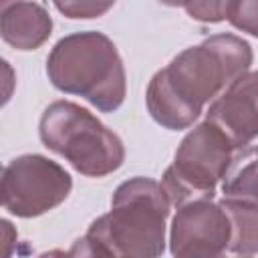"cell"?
<instances>
[{
  "mask_svg": "<svg viewBox=\"0 0 258 258\" xmlns=\"http://www.w3.org/2000/svg\"><path fill=\"white\" fill-rule=\"evenodd\" d=\"M252 46L244 38L232 32L212 34L151 77L145 93L149 115L169 131L191 127L206 103L252 71Z\"/></svg>",
  "mask_w": 258,
  "mask_h": 258,
  "instance_id": "obj_1",
  "label": "cell"
},
{
  "mask_svg": "<svg viewBox=\"0 0 258 258\" xmlns=\"http://www.w3.org/2000/svg\"><path fill=\"white\" fill-rule=\"evenodd\" d=\"M46 75L62 93L87 99L103 113L117 111L127 95V75L115 42L97 30L62 36L46 58Z\"/></svg>",
  "mask_w": 258,
  "mask_h": 258,
  "instance_id": "obj_2",
  "label": "cell"
},
{
  "mask_svg": "<svg viewBox=\"0 0 258 258\" xmlns=\"http://www.w3.org/2000/svg\"><path fill=\"white\" fill-rule=\"evenodd\" d=\"M169 208L159 181L137 175L115 189L111 212L97 218L87 234L101 240L117 258H161Z\"/></svg>",
  "mask_w": 258,
  "mask_h": 258,
  "instance_id": "obj_3",
  "label": "cell"
},
{
  "mask_svg": "<svg viewBox=\"0 0 258 258\" xmlns=\"http://www.w3.org/2000/svg\"><path fill=\"white\" fill-rule=\"evenodd\" d=\"M38 135L44 147L64 157L87 177H105L125 161L119 135L73 101L50 103L40 117Z\"/></svg>",
  "mask_w": 258,
  "mask_h": 258,
  "instance_id": "obj_4",
  "label": "cell"
},
{
  "mask_svg": "<svg viewBox=\"0 0 258 258\" xmlns=\"http://www.w3.org/2000/svg\"><path fill=\"white\" fill-rule=\"evenodd\" d=\"M236 149L208 121L196 125L179 143L173 163L161 177V189L173 208L214 200L216 187L230 171Z\"/></svg>",
  "mask_w": 258,
  "mask_h": 258,
  "instance_id": "obj_5",
  "label": "cell"
},
{
  "mask_svg": "<svg viewBox=\"0 0 258 258\" xmlns=\"http://www.w3.org/2000/svg\"><path fill=\"white\" fill-rule=\"evenodd\" d=\"M73 189L71 173L56 161L26 153L14 157L0 177V204L16 218H36L60 206Z\"/></svg>",
  "mask_w": 258,
  "mask_h": 258,
  "instance_id": "obj_6",
  "label": "cell"
},
{
  "mask_svg": "<svg viewBox=\"0 0 258 258\" xmlns=\"http://www.w3.org/2000/svg\"><path fill=\"white\" fill-rule=\"evenodd\" d=\"M230 222L220 204L212 200L177 208L169 228V252L173 258H226Z\"/></svg>",
  "mask_w": 258,
  "mask_h": 258,
  "instance_id": "obj_7",
  "label": "cell"
},
{
  "mask_svg": "<svg viewBox=\"0 0 258 258\" xmlns=\"http://www.w3.org/2000/svg\"><path fill=\"white\" fill-rule=\"evenodd\" d=\"M256 73L232 81L212 103L206 113V121L212 123L236 151L252 147L258 135V111H256Z\"/></svg>",
  "mask_w": 258,
  "mask_h": 258,
  "instance_id": "obj_8",
  "label": "cell"
},
{
  "mask_svg": "<svg viewBox=\"0 0 258 258\" xmlns=\"http://www.w3.org/2000/svg\"><path fill=\"white\" fill-rule=\"evenodd\" d=\"M52 32V18L38 2H10L0 14V36L18 50H36Z\"/></svg>",
  "mask_w": 258,
  "mask_h": 258,
  "instance_id": "obj_9",
  "label": "cell"
},
{
  "mask_svg": "<svg viewBox=\"0 0 258 258\" xmlns=\"http://www.w3.org/2000/svg\"><path fill=\"white\" fill-rule=\"evenodd\" d=\"M218 204L226 212L228 222H230L228 250L240 256H254L258 248V234H256L258 202L222 198Z\"/></svg>",
  "mask_w": 258,
  "mask_h": 258,
  "instance_id": "obj_10",
  "label": "cell"
},
{
  "mask_svg": "<svg viewBox=\"0 0 258 258\" xmlns=\"http://www.w3.org/2000/svg\"><path fill=\"white\" fill-rule=\"evenodd\" d=\"M222 194L226 200L256 202V157H254V149L248 153V159H244V163H242V155L240 157L236 155L230 171L224 177Z\"/></svg>",
  "mask_w": 258,
  "mask_h": 258,
  "instance_id": "obj_11",
  "label": "cell"
},
{
  "mask_svg": "<svg viewBox=\"0 0 258 258\" xmlns=\"http://www.w3.org/2000/svg\"><path fill=\"white\" fill-rule=\"evenodd\" d=\"M256 18H258V4L256 2H228L226 20L234 28L256 36L258 34Z\"/></svg>",
  "mask_w": 258,
  "mask_h": 258,
  "instance_id": "obj_12",
  "label": "cell"
},
{
  "mask_svg": "<svg viewBox=\"0 0 258 258\" xmlns=\"http://www.w3.org/2000/svg\"><path fill=\"white\" fill-rule=\"evenodd\" d=\"M54 8L69 18H99L113 8V2H54Z\"/></svg>",
  "mask_w": 258,
  "mask_h": 258,
  "instance_id": "obj_13",
  "label": "cell"
},
{
  "mask_svg": "<svg viewBox=\"0 0 258 258\" xmlns=\"http://www.w3.org/2000/svg\"><path fill=\"white\" fill-rule=\"evenodd\" d=\"M183 10L200 22H220L226 20L228 2H185Z\"/></svg>",
  "mask_w": 258,
  "mask_h": 258,
  "instance_id": "obj_14",
  "label": "cell"
},
{
  "mask_svg": "<svg viewBox=\"0 0 258 258\" xmlns=\"http://www.w3.org/2000/svg\"><path fill=\"white\" fill-rule=\"evenodd\" d=\"M71 258H117L101 240L85 234L83 238L75 240L71 250H69Z\"/></svg>",
  "mask_w": 258,
  "mask_h": 258,
  "instance_id": "obj_15",
  "label": "cell"
},
{
  "mask_svg": "<svg viewBox=\"0 0 258 258\" xmlns=\"http://www.w3.org/2000/svg\"><path fill=\"white\" fill-rule=\"evenodd\" d=\"M16 89V73L12 69V64L0 56V107H4Z\"/></svg>",
  "mask_w": 258,
  "mask_h": 258,
  "instance_id": "obj_16",
  "label": "cell"
},
{
  "mask_svg": "<svg viewBox=\"0 0 258 258\" xmlns=\"http://www.w3.org/2000/svg\"><path fill=\"white\" fill-rule=\"evenodd\" d=\"M18 244L16 226L10 220L0 218V258H12Z\"/></svg>",
  "mask_w": 258,
  "mask_h": 258,
  "instance_id": "obj_17",
  "label": "cell"
},
{
  "mask_svg": "<svg viewBox=\"0 0 258 258\" xmlns=\"http://www.w3.org/2000/svg\"><path fill=\"white\" fill-rule=\"evenodd\" d=\"M38 258H71V256H69V252H62V250H50V252L40 254Z\"/></svg>",
  "mask_w": 258,
  "mask_h": 258,
  "instance_id": "obj_18",
  "label": "cell"
},
{
  "mask_svg": "<svg viewBox=\"0 0 258 258\" xmlns=\"http://www.w3.org/2000/svg\"><path fill=\"white\" fill-rule=\"evenodd\" d=\"M8 6H10V2H4V0H0V14H2V12H4Z\"/></svg>",
  "mask_w": 258,
  "mask_h": 258,
  "instance_id": "obj_19",
  "label": "cell"
},
{
  "mask_svg": "<svg viewBox=\"0 0 258 258\" xmlns=\"http://www.w3.org/2000/svg\"><path fill=\"white\" fill-rule=\"evenodd\" d=\"M2 173H4V167L0 165V177H2ZM0 206H2V204H0Z\"/></svg>",
  "mask_w": 258,
  "mask_h": 258,
  "instance_id": "obj_20",
  "label": "cell"
},
{
  "mask_svg": "<svg viewBox=\"0 0 258 258\" xmlns=\"http://www.w3.org/2000/svg\"><path fill=\"white\" fill-rule=\"evenodd\" d=\"M240 258H242V256H240ZM244 258H254V256H244Z\"/></svg>",
  "mask_w": 258,
  "mask_h": 258,
  "instance_id": "obj_21",
  "label": "cell"
}]
</instances>
